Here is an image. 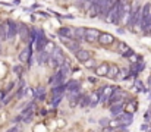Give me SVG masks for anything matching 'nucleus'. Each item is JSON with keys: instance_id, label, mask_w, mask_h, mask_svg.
I'll return each instance as SVG.
<instances>
[{"instance_id": "nucleus-38", "label": "nucleus", "mask_w": 151, "mask_h": 132, "mask_svg": "<svg viewBox=\"0 0 151 132\" xmlns=\"http://www.w3.org/2000/svg\"><path fill=\"white\" fill-rule=\"evenodd\" d=\"M148 32H150V34H151V27H150V30H148Z\"/></svg>"}, {"instance_id": "nucleus-12", "label": "nucleus", "mask_w": 151, "mask_h": 132, "mask_svg": "<svg viewBox=\"0 0 151 132\" xmlns=\"http://www.w3.org/2000/svg\"><path fill=\"white\" fill-rule=\"evenodd\" d=\"M123 109H125V103H123V100H119V101H116V103L110 104V112H111V115H113V116L120 115V113L123 112Z\"/></svg>"}, {"instance_id": "nucleus-30", "label": "nucleus", "mask_w": 151, "mask_h": 132, "mask_svg": "<svg viewBox=\"0 0 151 132\" xmlns=\"http://www.w3.org/2000/svg\"><path fill=\"white\" fill-rule=\"evenodd\" d=\"M84 65H85L87 68H90V69H94V68L97 66V65H96V62H94V59H91V57H90L87 62H84Z\"/></svg>"}, {"instance_id": "nucleus-25", "label": "nucleus", "mask_w": 151, "mask_h": 132, "mask_svg": "<svg viewBox=\"0 0 151 132\" xmlns=\"http://www.w3.org/2000/svg\"><path fill=\"white\" fill-rule=\"evenodd\" d=\"M65 91H66V84H62V85L53 87V97H54V95H63Z\"/></svg>"}, {"instance_id": "nucleus-34", "label": "nucleus", "mask_w": 151, "mask_h": 132, "mask_svg": "<svg viewBox=\"0 0 151 132\" xmlns=\"http://www.w3.org/2000/svg\"><path fill=\"white\" fill-rule=\"evenodd\" d=\"M7 132H21V128H19V126H13L12 129H9Z\"/></svg>"}, {"instance_id": "nucleus-24", "label": "nucleus", "mask_w": 151, "mask_h": 132, "mask_svg": "<svg viewBox=\"0 0 151 132\" xmlns=\"http://www.w3.org/2000/svg\"><path fill=\"white\" fill-rule=\"evenodd\" d=\"M125 110L131 115H134L137 110H138V103L137 101H129L128 104H125Z\"/></svg>"}, {"instance_id": "nucleus-18", "label": "nucleus", "mask_w": 151, "mask_h": 132, "mask_svg": "<svg viewBox=\"0 0 151 132\" xmlns=\"http://www.w3.org/2000/svg\"><path fill=\"white\" fill-rule=\"evenodd\" d=\"M75 54H76V59H78V60H79L81 63L87 62V60H88V59L91 57V54H90V53H88L87 50H81V48H79V50H78V51H76Z\"/></svg>"}, {"instance_id": "nucleus-1", "label": "nucleus", "mask_w": 151, "mask_h": 132, "mask_svg": "<svg viewBox=\"0 0 151 132\" xmlns=\"http://www.w3.org/2000/svg\"><path fill=\"white\" fill-rule=\"evenodd\" d=\"M151 27V3H145L141 7V19H139V28L144 32H148Z\"/></svg>"}, {"instance_id": "nucleus-27", "label": "nucleus", "mask_w": 151, "mask_h": 132, "mask_svg": "<svg viewBox=\"0 0 151 132\" xmlns=\"http://www.w3.org/2000/svg\"><path fill=\"white\" fill-rule=\"evenodd\" d=\"M76 104L81 106V107H87V106H88V95H79Z\"/></svg>"}, {"instance_id": "nucleus-4", "label": "nucleus", "mask_w": 151, "mask_h": 132, "mask_svg": "<svg viewBox=\"0 0 151 132\" xmlns=\"http://www.w3.org/2000/svg\"><path fill=\"white\" fill-rule=\"evenodd\" d=\"M3 25V28H4V32H6V38L7 40H10V38H13L15 35H16V32H18V25L13 22V21H6L4 24H1Z\"/></svg>"}, {"instance_id": "nucleus-14", "label": "nucleus", "mask_w": 151, "mask_h": 132, "mask_svg": "<svg viewBox=\"0 0 151 132\" xmlns=\"http://www.w3.org/2000/svg\"><path fill=\"white\" fill-rule=\"evenodd\" d=\"M117 51H119L122 56H125V57H129V56L134 53V51L129 48V45H128L126 43H119L117 44Z\"/></svg>"}, {"instance_id": "nucleus-35", "label": "nucleus", "mask_w": 151, "mask_h": 132, "mask_svg": "<svg viewBox=\"0 0 151 132\" xmlns=\"http://www.w3.org/2000/svg\"><path fill=\"white\" fill-rule=\"evenodd\" d=\"M13 71H15V74H21V71H22V69H21V66H19V68H18V66H15V68H13Z\"/></svg>"}, {"instance_id": "nucleus-17", "label": "nucleus", "mask_w": 151, "mask_h": 132, "mask_svg": "<svg viewBox=\"0 0 151 132\" xmlns=\"http://www.w3.org/2000/svg\"><path fill=\"white\" fill-rule=\"evenodd\" d=\"M29 57H32V51H31L29 47H25V48L19 53V60H21V62H28Z\"/></svg>"}, {"instance_id": "nucleus-5", "label": "nucleus", "mask_w": 151, "mask_h": 132, "mask_svg": "<svg viewBox=\"0 0 151 132\" xmlns=\"http://www.w3.org/2000/svg\"><path fill=\"white\" fill-rule=\"evenodd\" d=\"M116 119L119 120V123H120V128H122V126H126V128H128V126H129V125L134 122V118H132V115H131V113H128V112H125V113L122 112L120 115H117V118H116Z\"/></svg>"}, {"instance_id": "nucleus-39", "label": "nucleus", "mask_w": 151, "mask_h": 132, "mask_svg": "<svg viewBox=\"0 0 151 132\" xmlns=\"http://www.w3.org/2000/svg\"><path fill=\"white\" fill-rule=\"evenodd\" d=\"M150 132H151V128H150Z\"/></svg>"}, {"instance_id": "nucleus-33", "label": "nucleus", "mask_w": 151, "mask_h": 132, "mask_svg": "<svg viewBox=\"0 0 151 132\" xmlns=\"http://www.w3.org/2000/svg\"><path fill=\"white\" fill-rule=\"evenodd\" d=\"M129 75V69H119V75H117V78L120 76V78H126Z\"/></svg>"}, {"instance_id": "nucleus-26", "label": "nucleus", "mask_w": 151, "mask_h": 132, "mask_svg": "<svg viewBox=\"0 0 151 132\" xmlns=\"http://www.w3.org/2000/svg\"><path fill=\"white\" fill-rule=\"evenodd\" d=\"M142 69H144V63H134V65L131 66V69H129V71H131L129 74H134V75H135V74H139Z\"/></svg>"}, {"instance_id": "nucleus-36", "label": "nucleus", "mask_w": 151, "mask_h": 132, "mask_svg": "<svg viewBox=\"0 0 151 132\" xmlns=\"http://www.w3.org/2000/svg\"><path fill=\"white\" fill-rule=\"evenodd\" d=\"M144 119H145V122H148L151 119V116H150V113H145V116H144Z\"/></svg>"}, {"instance_id": "nucleus-19", "label": "nucleus", "mask_w": 151, "mask_h": 132, "mask_svg": "<svg viewBox=\"0 0 151 132\" xmlns=\"http://www.w3.org/2000/svg\"><path fill=\"white\" fill-rule=\"evenodd\" d=\"M117 75H119V66H116V65H109V71H107V75H106V76H109L110 79H116Z\"/></svg>"}, {"instance_id": "nucleus-20", "label": "nucleus", "mask_w": 151, "mask_h": 132, "mask_svg": "<svg viewBox=\"0 0 151 132\" xmlns=\"http://www.w3.org/2000/svg\"><path fill=\"white\" fill-rule=\"evenodd\" d=\"M60 37H66V38H73V30L68 28V27H62L57 32Z\"/></svg>"}, {"instance_id": "nucleus-29", "label": "nucleus", "mask_w": 151, "mask_h": 132, "mask_svg": "<svg viewBox=\"0 0 151 132\" xmlns=\"http://www.w3.org/2000/svg\"><path fill=\"white\" fill-rule=\"evenodd\" d=\"M54 47H56L54 44H51V43H46V45L43 47V51H44V53H47V54H50L51 51H54Z\"/></svg>"}, {"instance_id": "nucleus-13", "label": "nucleus", "mask_w": 151, "mask_h": 132, "mask_svg": "<svg viewBox=\"0 0 151 132\" xmlns=\"http://www.w3.org/2000/svg\"><path fill=\"white\" fill-rule=\"evenodd\" d=\"M100 103V92L99 91H94L88 95V106L90 107H96L97 104Z\"/></svg>"}, {"instance_id": "nucleus-8", "label": "nucleus", "mask_w": 151, "mask_h": 132, "mask_svg": "<svg viewBox=\"0 0 151 132\" xmlns=\"http://www.w3.org/2000/svg\"><path fill=\"white\" fill-rule=\"evenodd\" d=\"M123 98H125V92L120 88L113 87V91H111V94L109 97V104H113V103H116L119 100H123Z\"/></svg>"}, {"instance_id": "nucleus-21", "label": "nucleus", "mask_w": 151, "mask_h": 132, "mask_svg": "<svg viewBox=\"0 0 151 132\" xmlns=\"http://www.w3.org/2000/svg\"><path fill=\"white\" fill-rule=\"evenodd\" d=\"M94 69H96V74L99 76H106L107 75V71H109V65L107 63H101L99 66H96Z\"/></svg>"}, {"instance_id": "nucleus-28", "label": "nucleus", "mask_w": 151, "mask_h": 132, "mask_svg": "<svg viewBox=\"0 0 151 132\" xmlns=\"http://www.w3.org/2000/svg\"><path fill=\"white\" fill-rule=\"evenodd\" d=\"M49 57H50V54H47V53H44L43 50L38 53V62L40 63H46L47 60H49Z\"/></svg>"}, {"instance_id": "nucleus-11", "label": "nucleus", "mask_w": 151, "mask_h": 132, "mask_svg": "<svg viewBox=\"0 0 151 132\" xmlns=\"http://www.w3.org/2000/svg\"><path fill=\"white\" fill-rule=\"evenodd\" d=\"M46 43H47V40H46L44 32H43V31H35V44H37V50L41 51L43 47L46 45Z\"/></svg>"}, {"instance_id": "nucleus-32", "label": "nucleus", "mask_w": 151, "mask_h": 132, "mask_svg": "<svg viewBox=\"0 0 151 132\" xmlns=\"http://www.w3.org/2000/svg\"><path fill=\"white\" fill-rule=\"evenodd\" d=\"M62 98H63V95H54L53 97V101H51V104L56 107V106H59V103L62 101Z\"/></svg>"}, {"instance_id": "nucleus-31", "label": "nucleus", "mask_w": 151, "mask_h": 132, "mask_svg": "<svg viewBox=\"0 0 151 132\" xmlns=\"http://www.w3.org/2000/svg\"><path fill=\"white\" fill-rule=\"evenodd\" d=\"M37 100H44V97H46V91H44V88H40V89H37Z\"/></svg>"}, {"instance_id": "nucleus-22", "label": "nucleus", "mask_w": 151, "mask_h": 132, "mask_svg": "<svg viewBox=\"0 0 151 132\" xmlns=\"http://www.w3.org/2000/svg\"><path fill=\"white\" fill-rule=\"evenodd\" d=\"M18 30H19V35H21V38H22L24 41L28 38V35H31V31H29V30H28V28H27L24 24H21V25L18 27Z\"/></svg>"}, {"instance_id": "nucleus-6", "label": "nucleus", "mask_w": 151, "mask_h": 132, "mask_svg": "<svg viewBox=\"0 0 151 132\" xmlns=\"http://www.w3.org/2000/svg\"><path fill=\"white\" fill-rule=\"evenodd\" d=\"M99 35H100V31L96 30V28H90V30H85V34H84V40L88 41V43H94L99 40Z\"/></svg>"}, {"instance_id": "nucleus-16", "label": "nucleus", "mask_w": 151, "mask_h": 132, "mask_svg": "<svg viewBox=\"0 0 151 132\" xmlns=\"http://www.w3.org/2000/svg\"><path fill=\"white\" fill-rule=\"evenodd\" d=\"M65 79H66V78H65V76L62 75V72L57 69V71H56V74H54V76L51 78V84H53L54 87H57V85L65 84Z\"/></svg>"}, {"instance_id": "nucleus-7", "label": "nucleus", "mask_w": 151, "mask_h": 132, "mask_svg": "<svg viewBox=\"0 0 151 132\" xmlns=\"http://www.w3.org/2000/svg\"><path fill=\"white\" fill-rule=\"evenodd\" d=\"M111 91H113V87H110V85H104L101 89H99L101 104H109V97H110Z\"/></svg>"}, {"instance_id": "nucleus-23", "label": "nucleus", "mask_w": 151, "mask_h": 132, "mask_svg": "<svg viewBox=\"0 0 151 132\" xmlns=\"http://www.w3.org/2000/svg\"><path fill=\"white\" fill-rule=\"evenodd\" d=\"M79 87H81V84H79L78 81H69V82L66 84V89L70 91V92H78Z\"/></svg>"}, {"instance_id": "nucleus-10", "label": "nucleus", "mask_w": 151, "mask_h": 132, "mask_svg": "<svg viewBox=\"0 0 151 132\" xmlns=\"http://www.w3.org/2000/svg\"><path fill=\"white\" fill-rule=\"evenodd\" d=\"M97 41H100V44H103V45H110V44L114 43V35L109 34V32H100Z\"/></svg>"}, {"instance_id": "nucleus-3", "label": "nucleus", "mask_w": 151, "mask_h": 132, "mask_svg": "<svg viewBox=\"0 0 151 132\" xmlns=\"http://www.w3.org/2000/svg\"><path fill=\"white\" fill-rule=\"evenodd\" d=\"M101 7H103V0H91L88 6V15L91 18H97L101 15Z\"/></svg>"}, {"instance_id": "nucleus-15", "label": "nucleus", "mask_w": 151, "mask_h": 132, "mask_svg": "<svg viewBox=\"0 0 151 132\" xmlns=\"http://www.w3.org/2000/svg\"><path fill=\"white\" fill-rule=\"evenodd\" d=\"M116 0H103V7H101V15L104 19L107 18V15H109V10H110V7L113 6V3H114Z\"/></svg>"}, {"instance_id": "nucleus-37", "label": "nucleus", "mask_w": 151, "mask_h": 132, "mask_svg": "<svg viewBox=\"0 0 151 132\" xmlns=\"http://www.w3.org/2000/svg\"><path fill=\"white\" fill-rule=\"evenodd\" d=\"M0 53H1V41H0Z\"/></svg>"}, {"instance_id": "nucleus-9", "label": "nucleus", "mask_w": 151, "mask_h": 132, "mask_svg": "<svg viewBox=\"0 0 151 132\" xmlns=\"http://www.w3.org/2000/svg\"><path fill=\"white\" fill-rule=\"evenodd\" d=\"M60 40H62L63 44L68 45L69 50H72V51H75V53L79 50V41H76V40H73V38H66V37H60Z\"/></svg>"}, {"instance_id": "nucleus-2", "label": "nucleus", "mask_w": 151, "mask_h": 132, "mask_svg": "<svg viewBox=\"0 0 151 132\" xmlns=\"http://www.w3.org/2000/svg\"><path fill=\"white\" fill-rule=\"evenodd\" d=\"M139 19H141V6L132 7L131 16H129V19H128V27L134 30L137 25H139Z\"/></svg>"}]
</instances>
